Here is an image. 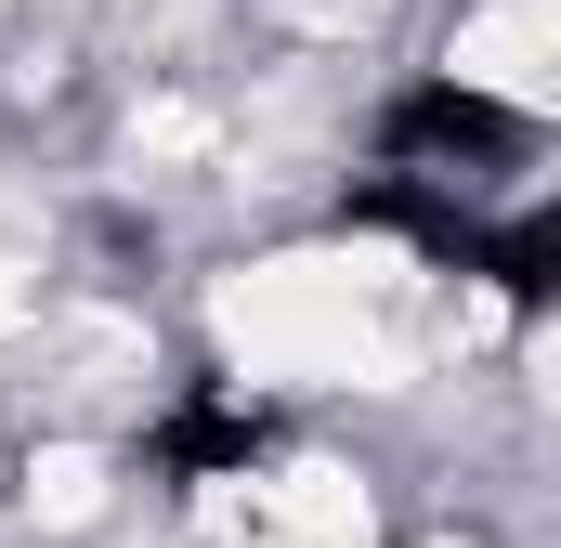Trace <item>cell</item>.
<instances>
[{
    "label": "cell",
    "instance_id": "1",
    "mask_svg": "<svg viewBox=\"0 0 561 548\" xmlns=\"http://www.w3.org/2000/svg\"><path fill=\"white\" fill-rule=\"evenodd\" d=\"M392 300H405L392 249H313V262L236 274L222 287V340L262 379H379L392 366Z\"/></svg>",
    "mask_w": 561,
    "mask_h": 548
},
{
    "label": "cell",
    "instance_id": "2",
    "mask_svg": "<svg viewBox=\"0 0 561 548\" xmlns=\"http://www.w3.org/2000/svg\"><path fill=\"white\" fill-rule=\"evenodd\" d=\"M262 548H366V483L353 470H287L262 496Z\"/></svg>",
    "mask_w": 561,
    "mask_h": 548
},
{
    "label": "cell",
    "instance_id": "3",
    "mask_svg": "<svg viewBox=\"0 0 561 548\" xmlns=\"http://www.w3.org/2000/svg\"><path fill=\"white\" fill-rule=\"evenodd\" d=\"M26 483H39V523H92V496H105V457H79V444H53V457H39Z\"/></svg>",
    "mask_w": 561,
    "mask_h": 548
},
{
    "label": "cell",
    "instance_id": "4",
    "mask_svg": "<svg viewBox=\"0 0 561 548\" xmlns=\"http://www.w3.org/2000/svg\"><path fill=\"white\" fill-rule=\"evenodd\" d=\"M39 313V287H26V262H0V327H26Z\"/></svg>",
    "mask_w": 561,
    "mask_h": 548
},
{
    "label": "cell",
    "instance_id": "5",
    "mask_svg": "<svg viewBox=\"0 0 561 548\" xmlns=\"http://www.w3.org/2000/svg\"><path fill=\"white\" fill-rule=\"evenodd\" d=\"M536 366H549V392H561V327H549V353H536Z\"/></svg>",
    "mask_w": 561,
    "mask_h": 548
}]
</instances>
